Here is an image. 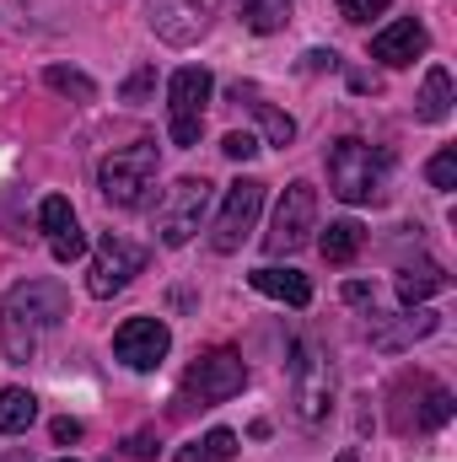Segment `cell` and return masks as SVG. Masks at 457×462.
<instances>
[{
    "label": "cell",
    "instance_id": "cell-1",
    "mask_svg": "<svg viewBox=\"0 0 457 462\" xmlns=\"http://www.w3.org/2000/svg\"><path fill=\"white\" fill-rule=\"evenodd\" d=\"M70 312V296L60 280H22L5 291L0 301V349L11 365H27L38 355V339L43 328H54L60 318Z\"/></svg>",
    "mask_w": 457,
    "mask_h": 462
},
{
    "label": "cell",
    "instance_id": "cell-2",
    "mask_svg": "<svg viewBox=\"0 0 457 462\" xmlns=\"http://www.w3.org/2000/svg\"><path fill=\"white\" fill-rule=\"evenodd\" d=\"M387 178H393L387 151H377V145H366L355 134L329 145V189L344 205H382L387 199Z\"/></svg>",
    "mask_w": 457,
    "mask_h": 462
},
{
    "label": "cell",
    "instance_id": "cell-3",
    "mask_svg": "<svg viewBox=\"0 0 457 462\" xmlns=\"http://www.w3.org/2000/svg\"><path fill=\"white\" fill-rule=\"evenodd\" d=\"M156 140H135V145H118L98 162V194L114 205V210H140L151 183H156Z\"/></svg>",
    "mask_w": 457,
    "mask_h": 462
},
{
    "label": "cell",
    "instance_id": "cell-4",
    "mask_svg": "<svg viewBox=\"0 0 457 462\" xmlns=\"http://www.w3.org/2000/svg\"><path fill=\"white\" fill-rule=\"evenodd\" d=\"M247 387V360L237 349H205L189 371H183V387H178V409H216Z\"/></svg>",
    "mask_w": 457,
    "mask_h": 462
},
{
    "label": "cell",
    "instance_id": "cell-5",
    "mask_svg": "<svg viewBox=\"0 0 457 462\" xmlns=\"http://www.w3.org/2000/svg\"><path fill=\"white\" fill-rule=\"evenodd\" d=\"M291 403L307 425L329 420V409H334V360L318 339H296V349H291Z\"/></svg>",
    "mask_w": 457,
    "mask_h": 462
},
{
    "label": "cell",
    "instance_id": "cell-6",
    "mask_svg": "<svg viewBox=\"0 0 457 462\" xmlns=\"http://www.w3.org/2000/svg\"><path fill=\"white\" fill-rule=\"evenodd\" d=\"M398 393H393V430H442L447 420H452V393L436 382V376H425V371H404L398 382H393Z\"/></svg>",
    "mask_w": 457,
    "mask_h": 462
},
{
    "label": "cell",
    "instance_id": "cell-7",
    "mask_svg": "<svg viewBox=\"0 0 457 462\" xmlns=\"http://www.w3.org/2000/svg\"><path fill=\"white\" fill-rule=\"evenodd\" d=\"M312 231H318V189L307 178H296V183H285V194L275 205V221L264 231V253L269 258H291L296 247L312 242Z\"/></svg>",
    "mask_w": 457,
    "mask_h": 462
},
{
    "label": "cell",
    "instance_id": "cell-8",
    "mask_svg": "<svg viewBox=\"0 0 457 462\" xmlns=\"http://www.w3.org/2000/svg\"><path fill=\"white\" fill-rule=\"evenodd\" d=\"M216 97V76L205 65H183L173 70L167 81V129H173V145H200V129H205V103Z\"/></svg>",
    "mask_w": 457,
    "mask_h": 462
},
{
    "label": "cell",
    "instance_id": "cell-9",
    "mask_svg": "<svg viewBox=\"0 0 457 462\" xmlns=\"http://www.w3.org/2000/svg\"><path fill=\"white\" fill-rule=\"evenodd\" d=\"M205 210H210V183L205 178H178L167 189V199L156 205V242L162 247H189L194 231L205 226Z\"/></svg>",
    "mask_w": 457,
    "mask_h": 462
},
{
    "label": "cell",
    "instance_id": "cell-10",
    "mask_svg": "<svg viewBox=\"0 0 457 462\" xmlns=\"http://www.w3.org/2000/svg\"><path fill=\"white\" fill-rule=\"evenodd\" d=\"M216 11H221V0H145V27L162 43L189 49V43H200L210 32Z\"/></svg>",
    "mask_w": 457,
    "mask_h": 462
},
{
    "label": "cell",
    "instance_id": "cell-11",
    "mask_svg": "<svg viewBox=\"0 0 457 462\" xmlns=\"http://www.w3.org/2000/svg\"><path fill=\"white\" fill-rule=\"evenodd\" d=\"M264 189H269V183H258V178H237L227 189V205H221V216H216V226H210V247H216V253H237V247L247 242V231H253L258 210H264Z\"/></svg>",
    "mask_w": 457,
    "mask_h": 462
},
{
    "label": "cell",
    "instance_id": "cell-12",
    "mask_svg": "<svg viewBox=\"0 0 457 462\" xmlns=\"http://www.w3.org/2000/svg\"><path fill=\"white\" fill-rule=\"evenodd\" d=\"M145 269V247H135V242H124V236H103L98 242V253H92V274H87V291L98 296V301H108V296H118L135 274Z\"/></svg>",
    "mask_w": 457,
    "mask_h": 462
},
{
    "label": "cell",
    "instance_id": "cell-13",
    "mask_svg": "<svg viewBox=\"0 0 457 462\" xmlns=\"http://www.w3.org/2000/svg\"><path fill=\"white\" fill-rule=\"evenodd\" d=\"M173 349V328L162 318H129L114 334V355L129 365V371H156Z\"/></svg>",
    "mask_w": 457,
    "mask_h": 462
},
{
    "label": "cell",
    "instance_id": "cell-14",
    "mask_svg": "<svg viewBox=\"0 0 457 462\" xmlns=\"http://www.w3.org/2000/svg\"><path fill=\"white\" fill-rule=\"evenodd\" d=\"M442 328V318L431 312V307H404L398 318H377L371 312V349H382V355H398V349L420 345V339H431Z\"/></svg>",
    "mask_w": 457,
    "mask_h": 462
},
{
    "label": "cell",
    "instance_id": "cell-15",
    "mask_svg": "<svg viewBox=\"0 0 457 462\" xmlns=\"http://www.w3.org/2000/svg\"><path fill=\"white\" fill-rule=\"evenodd\" d=\"M38 226L49 231V253H54L60 263H76V258L87 253V231H81V221H76L70 199L49 194V199L38 205Z\"/></svg>",
    "mask_w": 457,
    "mask_h": 462
},
{
    "label": "cell",
    "instance_id": "cell-16",
    "mask_svg": "<svg viewBox=\"0 0 457 462\" xmlns=\"http://www.w3.org/2000/svg\"><path fill=\"white\" fill-rule=\"evenodd\" d=\"M425 49H431V32H425V22H415V16L387 22V27L371 38V60H382V65H415Z\"/></svg>",
    "mask_w": 457,
    "mask_h": 462
},
{
    "label": "cell",
    "instance_id": "cell-17",
    "mask_svg": "<svg viewBox=\"0 0 457 462\" xmlns=\"http://www.w3.org/2000/svg\"><path fill=\"white\" fill-rule=\"evenodd\" d=\"M247 280H253V291H264V296H275V301H285V307H307V301H312V280H307L302 269L264 263V269H253Z\"/></svg>",
    "mask_w": 457,
    "mask_h": 462
},
{
    "label": "cell",
    "instance_id": "cell-18",
    "mask_svg": "<svg viewBox=\"0 0 457 462\" xmlns=\"http://www.w3.org/2000/svg\"><path fill=\"white\" fill-rule=\"evenodd\" d=\"M231 103H247V114H253L258 124H264L269 145H291V140H296V118H291V114H280V108H275V103H269V97H264L258 87L237 81V87H231Z\"/></svg>",
    "mask_w": 457,
    "mask_h": 462
},
{
    "label": "cell",
    "instance_id": "cell-19",
    "mask_svg": "<svg viewBox=\"0 0 457 462\" xmlns=\"http://www.w3.org/2000/svg\"><path fill=\"white\" fill-rule=\"evenodd\" d=\"M436 291H447V274H442V263H409V269H398V301L404 307H425Z\"/></svg>",
    "mask_w": 457,
    "mask_h": 462
},
{
    "label": "cell",
    "instance_id": "cell-20",
    "mask_svg": "<svg viewBox=\"0 0 457 462\" xmlns=\"http://www.w3.org/2000/svg\"><path fill=\"white\" fill-rule=\"evenodd\" d=\"M415 114L425 118V124L452 118V76H447L442 65H431V70H425V87H420V97H415Z\"/></svg>",
    "mask_w": 457,
    "mask_h": 462
},
{
    "label": "cell",
    "instance_id": "cell-21",
    "mask_svg": "<svg viewBox=\"0 0 457 462\" xmlns=\"http://www.w3.org/2000/svg\"><path fill=\"white\" fill-rule=\"evenodd\" d=\"M38 420V398L27 387H0V436H22Z\"/></svg>",
    "mask_w": 457,
    "mask_h": 462
},
{
    "label": "cell",
    "instance_id": "cell-22",
    "mask_svg": "<svg viewBox=\"0 0 457 462\" xmlns=\"http://www.w3.org/2000/svg\"><path fill=\"white\" fill-rule=\"evenodd\" d=\"M237 11H242V27L258 38H269L291 22V0H237Z\"/></svg>",
    "mask_w": 457,
    "mask_h": 462
},
{
    "label": "cell",
    "instance_id": "cell-23",
    "mask_svg": "<svg viewBox=\"0 0 457 462\" xmlns=\"http://www.w3.org/2000/svg\"><path fill=\"white\" fill-rule=\"evenodd\" d=\"M360 242H366L360 221H329V231L318 236V247H323V258H329V263H350V258L360 253Z\"/></svg>",
    "mask_w": 457,
    "mask_h": 462
},
{
    "label": "cell",
    "instance_id": "cell-24",
    "mask_svg": "<svg viewBox=\"0 0 457 462\" xmlns=\"http://www.w3.org/2000/svg\"><path fill=\"white\" fill-rule=\"evenodd\" d=\"M43 81H49L54 92H65V97H76V103H92V97H98V81H92L87 70H70V65H49Z\"/></svg>",
    "mask_w": 457,
    "mask_h": 462
},
{
    "label": "cell",
    "instance_id": "cell-25",
    "mask_svg": "<svg viewBox=\"0 0 457 462\" xmlns=\"http://www.w3.org/2000/svg\"><path fill=\"white\" fill-rule=\"evenodd\" d=\"M425 178H431V189H442V194H452V189H457V151H452V145H442V151L431 156V167H425Z\"/></svg>",
    "mask_w": 457,
    "mask_h": 462
},
{
    "label": "cell",
    "instance_id": "cell-26",
    "mask_svg": "<svg viewBox=\"0 0 457 462\" xmlns=\"http://www.w3.org/2000/svg\"><path fill=\"white\" fill-rule=\"evenodd\" d=\"M151 92H156V70H151V65H140V70L118 87V103H145Z\"/></svg>",
    "mask_w": 457,
    "mask_h": 462
},
{
    "label": "cell",
    "instance_id": "cell-27",
    "mask_svg": "<svg viewBox=\"0 0 457 462\" xmlns=\"http://www.w3.org/2000/svg\"><path fill=\"white\" fill-rule=\"evenodd\" d=\"M200 452H205V462H227V457H237V436L231 430H210L200 441Z\"/></svg>",
    "mask_w": 457,
    "mask_h": 462
},
{
    "label": "cell",
    "instance_id": "cell-28",
    "mask_svg": "<svg viewBox=\"0 0 457 462\" xmlns=\"http://www.w3.org/2000/svg\"><path fill=\"white\" fill-rule=\"evenodd\" d=\"M221 151H227L231 162H253V156H258V140H253L247 129H231L227 140H221Z\"/></svg>",
    "mask_w": 457,
    "mask_h": 462
},
{
    "label": "cell",
    "instance_id": "cell-29",
    "mask_svg": "<svg viewBox=\"0 0 457 462\" xmlns=\"http://www.w3.org/2000/svg\"><path fill=\"white\" fill-rule=\"evenodd\" d=\"M393 0H340V11H344V22H371V16H382Z\"/></svg>",
    "mask_w": 457,
    "mask_h": 462
},
{
    "label": "cell",
    "instance_id": "cell-30",
    "mask_svg": "<svg viewBox=\"0 0 457 462\" xmlns=\"http://www.w3.org/2000/svg\"><path fill=\"white\" fill-rule=\"evenodd\" d=\"M334 65H340L334 49H307V54H302V70H334Z\"/></svg>",
    "mask_w": 457,
    "mask_h": 462
},
{
    "label": "cell",
    "instance_id": "cell-31",
    "mask_svg": "<svg viewBox=\"0 0 457 462\" xmlns=\"http://www.w3.org/2000/svg\"><path fill=\"white\" fill-rule=\"evenodd\" d=\"M49 436H54L60 447H70V441H81L87 430H81V420H54V425H49Z\"/></svg>",
    "mask_w": 457,
    "mask_h": 462
},
{
    "label": "cell",
    "instance_id": "cell-32",
    "mask_svg": "<svg viewBox=\"0 0 457 462\" xmlns=\"http://www.w3.org/2000/svg\"><path fill=\"white\" fill-rule=\"evenodd\" d=\"M124 452H129V457H156V436H151V430H135V436L124 441Z\"/></svg>",
    "mask_w": 457,
    "mask_h": 462
},
{
    "label": "cell",
    "instance_id": "cell-33",
    "mask_svg": "<svg viewBox=\"0 0 457 462\" xmlns=\"http://www.w3.org/2000/svg\"><path fill=\"white\" fill-rule=\"evenodd\" d=\"M344 301H355V307L371 301V285H366V280H350V285H344Z\"/></svg>",
    "mask_w": 457,
    "mask_h": 462
},
{
    "label": "cell",
    "instance_id": "cell-34",
    "mask_svg": "<svg viewBox=\"0 0 457 462\" xmlns=\"http://www.w3.org/2000/svg\"><path fill=\"white\" fill-rule=\"evenodd\" d=\"M173 462H205V452H200V447H189V452H178Z\"/></svg>",
    "mask_w": 457,
    "mask_h": 462
},
{
    "label": "cell",
    "instance_id": "cell-35",
    "mask_svg": "<svg viewBox=\"0 0 457 462\" xmlns=\"http://www.w3.org/2000/svg\"><path fill=\"white\" fill-rule=\"evenodd\" d=\"M340 462H355V452H344V457H340Z\"/></svg>",
    "mask_w": 457,
    "mask_h": 462
},
{
    "label": "cell",
    "instance_id": "cell-36",
    "mask_svg": "<svg viewBox=\"0 0 457 462\" xmlns=\"http://www.w3.org/2000/svg\"><path fill=\"white\" fill-rule=\"evenodd\" d=\"M60 462H76V457H60Z\"/></svg>",
    "mask_w": 457,
    "mask_h": 462
}]
</instances>
